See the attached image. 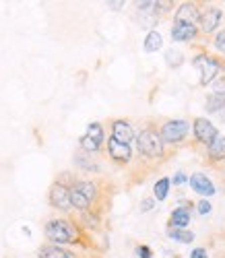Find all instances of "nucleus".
<instances>
[{"label": "nucleus", "mask_w": 225, "mask_h": 258, "mask_svg": "<svg viewBox=\"0 0 225 258\" xmlns=\"http://www.w3.org/2000/svg\"><path fill=\"white\" fill-rule=\"evenodd\" d=\"M43 233H46L48 244L56 246H69L81 242V227L69 219H50L43 227Z\"/></svg>", "instance_id": "f257e3e1"}, {"label": "nucleus", "mask_w": 225, "mask_h": 258, "mask_svg": "<svg viewBox=\"0 0 225 258\" xmlns=\"http://www.w3.org/2000/svg\"><path fill=\"white\" fill-rule=\"evenodd\" d=\"M137 151L143 159H151V161L165 157V145L155 126H145L137 135Z\"/></svg>", "instance_id": "f03ea898"}, {"label": "nucleus", "mask_w": 225, "mask_h": 258, "mask_svg": "<svg viewBox=\"0 0 225 258\" xmlns=\"http://www.w3.org/2000/svg\"><path fill=\"white\" fill-rule=\"evenodd\" d=\"M192 64L198 69V85L200 87H207V85H211L215 79H217V75L223 71V60L221 58H217V56H211V54H198V56H194V60H192Z\"/></svg>", "instance_id": "7ed1b4c3"}, {"label": "nucleus", "mask_w": 225, "mask_h": 258, "mask_svg": "<svg viewBox=\"0 0 225 258\" xmlns=\"http://www.w3.org/2000/svg\"><path fill=\"white\" fill-rule=\"evenodd\" d=\"M190 133V122L182 120V118H174V120H165L159 128V137L163 141V145H182L188 139Z\"/></svg>", "instance_id": "20e7f679"}, {"label": "nucleus", "mask_w": 225, "mask_h": 258, "mask_svg": "<svg viewBox=\"0 0 225 258\" xmlns=\"http://www.w3.org/2000/svg\"><path fill=\"white\" fill-rule=\"evenodd\" d=\"M217 135H219V131L215 128V124L211 120H207V118H194V122H192V137H194V141L198 145L209 147L217 139Z\"/></svg>", "instance_id": "39448f33"}, {"label": "nucleus", "mask_w": 225, "mask_h": 258, "mask_svg": "<svg viewBox=\"0 0 225 258\" xmlns=\"http://www.w3.org/2000/svg\"><path fill=\"white\" fill-rule=\"evenodd\" d=\"M48 201L60 213H71L73 211V207H71V188L66 184L54 182L50 192H48Z\"/></svg>", "instance_id": "423d86ee"}, {"label": "nucleus", "mask_w": 225, "mask_h": 258, "mask_svg": "<svg viewBox=\"0 0 225 258\" xmlns=\"http://www.w3.org/2000/svg\"><path fill=\"white\" fill-rule=\"evenodd\" d=\"M223 21V11L217 9V7H207L205 11H200V17H198V31L202 33H213Z\"/></svg>", "instance_id": "0eeeda50"}, {"label": "nucleus", "mask_w": 225, "mask_h": 258, "mask_svg": "<svg viewBox=\"0 0 225 258\" xmlns=\"http://www.w3.org/2000/svg\"><path fill=\"white\" fill-rule=\"evenodd\" d=\"M192 209H194V205H192V203H188V201H184V205L176 207V209L172 211V215H170L167 227L186 229V227L190 225V221H192Z\"/></svg>", "instance_id": "6e6552de"}, {"label": "nucleus", "mask_w": 225, "mask_h": 258, "mask_svg": "<svg viewBox=\"0 0 225 258\" xmlns=\"http://www.w3.org/2000/svg\"><path fill=\"white\" fill-rule=\"evenodd\" d=\"M188 184H190L192 192L200 195L202 199H209V197H213L215 192H217L213 180L207 178V174H202V171H196V174H192V176L188 178Z\"/></svg>", "instance_id": "1a4fd4ad"}, {"label": "nucleus", "mask_w": 225, "mask_h": 258, "mask_svg": "<svg viewBox=\"0 0 225 258\" xmlns=\"http://www.w3.org/2000/svg\"><path fill=\"white\" fill-rule=\"evenodd\" d=\"M198 37V27L192 23H186V21H176L174 19V25H172V41H194Z\"/></svg>", "instance_id": "9d476101"}, {"label": "nucleus", "mask_w": 225, "mask_h": 258, "mask_svg": "<svg viewBox=\"0 0 225 258\" xmlns=\"http://www.w3.org/2000/svg\"><path fill=\"white\" fill-rule=\"evenodd\" d=\"M111 139H116L118 143H124V145H130L137 139V133H134V128L126 120H114L111 122Z\"/></svg>", "instance_id": "9b49d317"}, {"label": "nucleus", "mask_w": 225, "mask_h": 258, "mask_svg": "<svg viewBox=\"0 0 225 258\" xmlns=\"http://www.w3.org/2000/svg\"><path fill=\"white\" fill-rule=\"evenodd\" d=\"M107 153L109 157L114 159L116 163H128L132 159V149L130 145H124V143H118L116 139H107Z\"/></svg>", "instance_id": "f8f14e48"}, {"label": "nucleus", "mask_w": 225, "mask_h": 258, "mask_svg": "<svg viewBox=\"0 0 225 258\" xmlns=\"http://www.w3.org/2000/svg\"><path fill=\"white\" fill-rule=\"evenodd\" d=\"M37 258H79V256L69 248H62L56 244H43L37 250Z\"/></svg>", "instance_id": "ddd939ff"}, {"label": "nucleus", "mask_w": 225, "mask_h": 258, "mask_svg": "<svg viewBox=\"0 0 225 258\" xmlns=\"http://www.w3.org/2000/svg\"><path fill=\"white\" fill-rule=\"evenodd\" d=\"M198 17H200V9L194 3H182L176 11V21H186V23L192 25L198 23Z\"/></svg>", "instance_id": "4468645a"}, {"label": "nucleus", "mask_w": 225, "mask_h": 258, "mask_svg": "<svg viewBox=\"0 0 225 258\" xmlns=\"http://www.w3.org/2000/svg\"><path fill=\"white\" fill-rule=\"evenodd\" d=\"M207 159L211 163H225V137L217 135V139L207 147Z\"/></svg>", "instance_id": "2eb2a0df"}, {"label": "nucleus", "mask_w": 225, "mask_h": 258, "mask_svg": "<svg viewBox=\"0 0 225 258\" xmlns=\"http://www.w3.org/2000/svg\"><path fill=\"white\" fill-rule=\"evenodd\" d=\"M71 188L79 190L85 199L91 201V205L95 203V199H97V195H99V192H97V184L91 182V180H75V184H73Z\"/></svg>", "instance_id": "dca6fc26"}, {"label": "nucleus", "mask_w": 225, "mask_h": 258, "mask_svg": "<svg viewBox=\"0 0 225 258\" xmlns=\"http://www.w3.org/2000/svg\"><path fill=\"white\" fill-rule=\"evenodd\" d=\"M161 48H163V37H161V33L157 31V29H151V31L147 33V37H145L143 50H145L147 54H155V52H159Z\"/></svg>", "instance_id": "f3484780"}, {"label": "nucleus", "mask_w": 225, "mask_h": 258, "mask_svg": "<svg viewBox=\"0 0 225 258\" xmlns=\"http://www.w3.org/2000/svg\"><path fill=\"white\" fill-rule=\"evenodd\" d=\"M75 165L79 169H83V171H101L99 169V163L93 159V155L91 153H85V151H79L75 155Z\"/></svg>", "instance_id": "a211bd4d"}, {"label": "nucleus", "mask_w": 225, "mask_h": 258, "mask_svg": "<svg viewBox=\"0 0 225 258\" xmlns=\"http://www.w3.org/2000/svg\"><path fill=\"white\" fill-rule=\"evenodd\" d=\"M167 238L178 242V244H192L196 235L188 229H178V227H167Z\"/></svg>", "instance_id": "6ab92c4d"}, {"label": "nucleus", "mask_w": 225, "mask_h": 258, "mask_svg": "<svg viewBox=\"0 0 225 258\" xmlns=\"http://www.w3.org/2000/svg\"><path fill=\"white\" fill-rule=\"evenodd\" d=\"M79 225H83L85 229H97L101 225V219H99V215L95 211H83L81 213V217H79Z\"/></svg>", "instance_id": "aec40b11"}, {"label": "nucleus", "mask_w": 225, "mask_h": 258, "mask_svg": "<svg viewBox=\"0 0 225 258\" xmlns=\"http://www.w3.org/2000/svg\"><path fill=\"white\" fill-rule=\"evenodd\" d=\"M170 188H172V182H170V178H159L155 182V186H153V199L155 201H165L167 199V195H170Z\"/></svg>", "instance_id": "412c9836"}, {"label": "nucleus", "mask_w": 225, "mask_h": 258, "mask_svg": "<svg viewBox=\"0 0 225 258\" xmlns=\"http://www.w3.org/2000/svg\"><path fill=\"white\" fill-rule=\"evenodd\" d=\"M205 110H207L209 114H215V112L225 110V95H219V93L207 95V99H205Z\"/></svg>", "instance_id": "4be33fe9"}, {"label": "nucleus", "mask_w": 225, "mask_h": 258, "mask_svg": "<svg viewBox=\"0 0 225 258\" xmlns=\"http://www.w3.org/2000/svg\"><path fill=\"white\" fill-rule=\"evenodd\" d=\"M91 141H95L99 147L103 145V141H105V131H103V126L99 124V122H91L87 126V133H85Z\"/></svg>", "instance_id": "5701e85b"}, {"label": "nucleus", "mask_w": 225, "mask_h": 258, "mask_svg": "<svg viewBox=\"0 0 225 258\" xmlns=\"http://www.w3.org/2000/svg\"><path fill=\"white\" fill-rule=\"evenodd\" d=\"M165 64L170 69H180L184 64V52L180 50H167L165 52Z\"/></svg>", "instance_id": "b1692460"}, {"label": "nucleus", "mask_w": 225, "mask_h": 258, "mask_svg": "<svg viewBox=\"0 0 225 258\" xmlns=\"http://www.w3.org/2000/svg\"><path fill=\"white\" fill-rule=\"evenodd\" d=\"M79 147H81V151H85V153H91V155H95V153H99V145L95 143V141H91L87 135H83L81 139H79Z\"/></svg>", "instance_id": "393cba45"}, {"label": "nucleus", "mask_w": 225, "mask_h": 258, "mask_svg": "<svg viewBox=\"0 0 225 258\" xmlns=\"http://www.w3.org/2000/svg\"><path fill=\"white\" fill-rule=\"evenodd\" d=\"M213 46H215V50L219 54H225V29L217 31V35L213 37Z\"/></svg>", "instance_id": "a878e982"}, {"label": "nucleus", "mask_w": 225, "mask_h": 258, "mask_svg": "<svg viewBox=\"0 0 225 258\" xmlns=\"http://www.w3.org/2000/svg\"><path fill=\"white\" fill-rule=\"evenodd\" d=\"M213 211V207H211V203L207 201V199H200L198 203H196V213L198 215H209Z\"/></svg>", "instance_id": "bb28decb"}, {"label": "nucleus", "mask_w": 225, "mask_h": 258, "mask_svg": "<svg viewBox=\"0 0 225 258\" xmlns=\"http://www.w3.org/2000/svg\"><path fill=\"white\" fill-rule=\"evenodd\" d=\"M134 252H137V256H139V258H153L151 248H149V246H145V244H139L137 248H134Z\"/></svg>", "instance_id": "cd10ccee"}, {"label": "nucleus", "mask_w": 225, "mask_h": 258, "mask_svg": "<svg viewBox=\"0 0 225 258\" xmlns=\"http://www.w3.org/2000/svg\"><path fill=\"white\" fill-rule=\"evenodd\" d=\"M170 182H172L174 186H182V184H188V176L184 174V171H178L174 178H170Z\"/></svg>", "instance_id": "c85d7f7f"}, {"label": "nucleus", "mask_w": 225, "mask_h": 258, "mask_svg": "<svg viewBox=\"0 0 225 258\" xmlns=\"http://www.w3.org/2000/svg\"><path fill=\"white\" fill-rule=\"evenodd\" d=\"M213 93H219V95H225V77H219L215 81V91Z\"/></svg>", "instance_id": "c756f323"}, {"label": "nucleus", "mask_w": 225, "mask_h": 258, "mask_svg": "<svg viewBox=\"0 0 225 258\" xmlns=\"http://www.w3.org/2000/svg\"><path fill=\"white\" fill-rule=\"evenodd\" d=\"M190 258H209V252L202 248V246H198V248H194V250L190 252Z\"/></svg>", "instance_id": "7c9ffc66"}, {"label": "nucleus", "mask_w": 225, "mask_h": 258, "mask_svg": "<svg viewBox=\"0 0 225 258\" xmlns=\"http://www.w3.org/2000/svg\"><path fill=\"white\" fill-rule=\"evenodd\" d=\"M155 203H157V201H155V199H151V197H149V199H145V201H143V205H141V211H143V213L151 211V209L155 207Z\"/></svg>", "instance_id": "2f4dec72"}, {"label": "nucleus", "mask_w": 225, "mask_h": 258, "mask_svg": "<svg viewBox=\"0 0 225 258\" xmlns=\"http://www.w3.org/2000/svg\"><path fill=\"white\" fill-rule=\"evenodd\" d=\"M107 5H109V9H114V11H120L124 3H107Z\"/></svg>", "instance_id": "473e14b6"}]
</instances>
